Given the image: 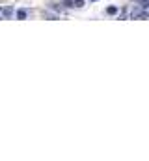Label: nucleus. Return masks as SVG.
<instances>
[{
    "instance_id": "obj_1",
    "label": "nucleus",
    "mask_w": 149,
    "mask_h": 161,
    "mask_svg": "<svg viewBox=\"0 0 149 161\" xmlns=\"http://www.w3.org/2000/svg\"><path fill=\"white\" fill-rule=\"evenodd\" d=\"M11 13H13V8H0V15H4V17H11Z\"/></svg>"
},
{
    "instance_id": "obj_2",
    "label": "nucleus",
    "mask_w": 149,
    "mask_h": 161,
    "mask_svg": "<svg viewBox=\"0 0 149 161\" xmlns=\"http://www.w3.org/2000/svg\"><path fill=\"white\" fill-rule=\"evenodd\" d=\"M138 6H140L142 10H149V0H140Z\"/></svg>"
},
{
    "instance_id": "obj_3",
    "label": "nucleus",
    "mask_w": 149,
    "mask_h": 161,
    "mask_svg": "<svg viewBox=\"0 0 149 161\" xmlns=\"http://www.w3.org/2000/svg\"><path fill=\"white\" fill-rule=\"evenodd\" d=\"M17 19H26V11L24 10H19L17 11Z\"/></svg>"
},
{
    "instance_id": "obj_4",
    "label": "nucleus",
    "mask_w": 149,
    "mask_h": 161,
    "mask_svg": "<svg viewBox=\"0 0 149 161\" xmlns=\"http://www.w3.org/2000/svg\"><path fill=\"white\" fill-rule=\"evenodd\" d=\"M106 13H110V15H116V13H117V8H114V6H110V8L106 10Z\"/></svg>"
},
{
    "instance_id": "obj_5",
    "label": "nucleus",
    "mask_w": 149,
    "mask_h": 161,
    "mask_svg": "<svg viewBox=\"0 0 149 161\" xmlns=\"http://www.w3.org/2000/svg\"><path fill=\"white\" fill-rule=\"evenodd\" d=\"M75 6H76V8H82V6H84V0H75Z\"/></svg>"
},
{
    "instance_id": "obj_6",
    "label": "nucleus",
    "mask_w": 149,
    "mask_h": 161,
    "mask_svg": "<svg viewBox=\"0 0 149 161\" xmlns=\"http://www.w3.org/2000/svg\"><path fill=\"white\" fill-rule=\"evenodd\" d=\"M91 2H97V0H91Z\"/></svg>"
}]
</instances>
